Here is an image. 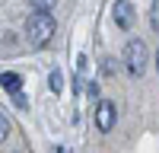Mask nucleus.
<instances>
[{"mask_svg":"<svg viewBox=\"0 0 159 153\" xmlns=\"http://www.w3.org/2000/svg\"><path fill=\"white\" fill-rule=\"evenodd\" d=\"M48 86L54 89V93H61V89H64V73H61L57 67H54V70L48 73Z\"/></svg>","mask_w":159,"mask_h":153,"instance_id":"6","label":"nucleus"},{"mask_svg":"<svg viewBox=\"0 0 159 153\" xmlns=\"http://www.w3.org/2000/svg\"><path fill=\"white\" fill-rule=\"evenodd\" d=\"M54 3H57V0H29V7L38 10V13H51V10H54Z\"/></svg>","mask_w":159,"mask_h":153,"instance_id":"7","label":"nucleus"},{"mask_svg":"<svg viewBox=\"0 0 159 153\" xmlns=\"http://www.w3.org/2000/svg\"><path fill=\"white\" fill-rule=\"evenodd\" d=\"M0 86H3L7 93H19V89H22V76L7 70V73H0Z\"/></svg>","mask_w":159,"mask_h":153,"instance_id":"5","label":"nucleus"},{"mask_svg":"<svg viewBox=\"0 0 159 153\" xmlns=\"http://www.w3.org/2000/svg\"><path fill=\"white\" fill-rule=\"evenodd\" d=\"M54 16L51 13H38L32 10V16L25 19V38H29V45L32 48H45L51 38H54Z\"/></svg>","mask_w":159,"mask_h":153,"instance_id":"1","label":"nucleus"},{"mask_svg":"<svg viewBox=\"0 0 159 153\" xmlns=\"http://www.w3.org/2000/svg\"><path fill=\"white\" fill-rule=\"evenodd\" d=\"M147 64H150V48L143 38H130V42L124 45V70L127 76H143L147 73Z\"/></svg>","mask_w":159,"mask_h":153,"instance_id":"2","label":"nucleus"},{"mask_svg":"<svg viewBox=\"0 0 159 153\" xmlns=\"http://www.w3.org/2000/svg\"><path fill=\"white\" fill-rule=\"evenodd\" d=\"M134 16H137V10L130 0H115V7H111V19L118 29H130L134 26Z\"/></svg>","mask_w":159,"mask_h":153,"instance_id":"4","label":"nucleus"},{"mask_svg":"<svg viewBox=\"0 0 159 153\" xmlns=\"http://www.w3.org/2000/svg\"><path fill=\"white\" fill-rule=\"evenodd\" d=\"M73 93H76V96H80V93H83V76H80V73L73 76Z\"/></svg>","mask_w":159,"mask_h":153,"instance_id":"11","label":"nucleus"},{"mask_svg":"<svg viewBox=\"0 0 159 153\" xmlns=\"http://www.w3.org/2000/svg\"><path fill=\"white\" fill-rule=\"evenodd\" d=\"M115 121H118V109H115V102L102 99L99 105H96V128H99L102 134H108L111 128H115Z\"/></svg>","mask_w":159,"mask_h":153,"instance_id":"3","label":"nucleus"},{"mask_svg":"<svg viewBox=\"0 0 159 153\" xmlns=\"http://www.w3.org/2000/svg\"><path fill=\"white\" fill-rule=\"evenodd\" d=\"M7 137H10V118L0 112V140H7Z\"/></svg>","mask_w":159,"mask_h":153,"instance_id":"8","label":"nucleus"},{"mask_svg":"<svg viewBox=\"0 0 159 153\" xmlns=\"http://www.w3.org/2000/svg\"><path fill=\"white\" fill-rule=\"evenodd\" d=\"M115 70V61H102V73H111Z\"/></svg>","mask_w":159,"mask_h":153,"instance_id":"12","label":"nucleus"},{"mask_svg":"<svg viewBox=\"0 0 159 153\" xmlns=\"http://www.w3.org/2000/svg\"><path fill=\"white\" fill-rule=\"evenodd\" d=\"M83 89H86L89 96H99V83H89V86H83Z\"/></svg>","mask_w":159,"mask_h":153,"instance_id":"13","label":"nucleus"},{"mask_svg":"<svg viewBox=\"0 0 159 153\" xmlns=\"http://www.w3.org/2000/svg\"><path fill=\"white\" fill-rule=\"evenodd\" d=\"M13 105H16V109H25V105H29V99L22 96V89H19V93H13Z\"/></svg>","mask_w":159,"mask_h":153,"instance_id":"9","label":"nucleus"},{"mask_svg":"<svg viewBox=\"0 0 159 153\" xmlns=\"http://www.w3.org/2000/svg\"><path fill=\"white\" fill-rule=\"evenodd\" d=\"M150 26H153V29L159 26V3H153V7H150Z\"/></svg>","mask_w":159,"mask_h":153,"instance_id":"10","label":"nucleus"}]
</instances>
